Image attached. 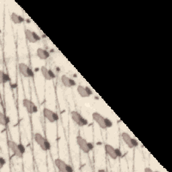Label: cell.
<instances>
[{
	"label": "cell",
	"mask_w": 172,
	"mask_h": 172,
	"mask_svg": "<svg viewBox=\"0 0 172 172\" xmlns=\"http://www.w3.org/2000/svg\"><path fill=\"white\" fill-rule=\"evenodd\" d=\"M34 140L43 150H49L51 149L50 143L40 133L36 132L34 135Z\"/></svg>",
	"instance_id": "1"
},
{
	"label": "cell",
	"mask_w": 172,
	"mask_h": 172,
	"mask_svg": "<svg viewBox=\"0 0 172 172\" xmlns=\"http://www.w3.org/2000/svg\"><path fill=\"white\" fill-rule=\"evenodd\" d=\"M71 117L73 121L76 123L79 126H84L87 124V120H85L78 112L73 110L71 112Z\"/></svg>",
	"instance_id": "2"
},
{
	"label": "cell",
	"mask_w": 172,
	"mask_h": 172,
	"mask_svg": "<svg viewBox=\"0 0 172 172\" xmlns=\"http://www.w3.org/2000/svg\"><path fill=\"white\" fill-rule=\"evenodd\" d=\"M43 114H44V117L46 118V120L51 123H55L59 119L57 114L53 110H51L47 108V107H44L43 109Z\"/></svg>",
	"instance_id": "3"
},
{
	"label": "cell",
	"mask_w": 172,
	"mask_h": 172,
	"mask_svg": "<svg viewBox=\"0 0 172 172\" xmlns=\"http://www.w3.org/2000/svg\"><path fill=\"white\" fill-rule=\"evenodd\" d=\"M18 68H19V71H20V74L22 75L23 77H26V78L33 77L34 74L33 72H32V69L26 63H19Z\"/></svg>",
	"instance_id": "4"
},
{
	"label": "cell",
	"mask_w": 172,
	"mask_h": 172,
	"mask_svg": "<svg viewBox=\"0 0 172 172\" xmlns=\"http://www.w3.org/2000/svg\"><path fill=\"white\" fill-rule=\"evenodd\" d=\"M76 141L79 149L82 150L84 153H89L90 152V149L89 147H88V142L85 139H83L82 137L79 136V135L77 136Z\"/></svg>",
	"instance_id": "5"
},
{
	"label": "cell",
	"mask_w": 172,
	"mask_h": 172,
	"mask_svg": "<svg viewBox=\"0 0 172 172\" xmlns=\"http://www.w3.org/2000/svg\"><path fill=\"white\" fill-rule=\"evenodd\" d=\"M22 102H23V106H24L28 112L31 114L36 113V112L38 111L37 106H36L31 100H30L27 98H25L23 100Z\"/></svg>",
	"instance_id": "6"
},
{
	"label": "cell",
	"mask_w": 172,
	"mask_h": 172,
	"mask_svg": "<svg viewBox=\"0 0 172 172\" xmlns=\"http://www.w3.org/2000/svg\"><path fill=\"white\" fill-rule=\"evenodd\" d=\"M8 147L10 150H12L13 153L14 154V155L18 158H21L22 157L23 154L21 153L20 149H19L18 144H17L16 142L13 141H8Z\"/></svg>",
	"instance_id": "7"
},
{
	"label": "cell",
	"mask_w": 172,
	"mask_h": 172,
	"mask_svg": "<svg viewBox=\"0 0 172 172\" xmlns=\"http://www.w3.org/2000/svg\"><path fill=\"white\" fill-rule=\"evenodd\" d=\"M25 36L28 41L31 43H36L40 40V37L38 34L29 29H26L25 31Z\"/></svg>",
	"instance_id": "8"
},
{
	"label": "cell",
	"mask_w": 172,
	"mask_h": 172,
	"mask_svg": "<svg viewBox=\"0 0 172 172\" xmlns=\"http://www.w3.org/2000/svg\"><path fill=\"white\" fill-rule=\"evenodd\" d=\"M92 118L95 121L98 125L102 129H106L107 127L105 123V118L103 117L100 113L94 112L92 114Z\"/></svg>",
	"instance_id": "9"
},
{
	"label": "cell",
	"mask_w": 172,
	"mask_h": 172,
	"mask_svg": "<svg viewBox=\"0 0 172 172\" xmlns=\"http://www.w3.org/2000/svg\"><path fill=\"white\" fill-rule=\"evenodd\" d=\"M105 150H106V154L111 159H112L113 160H117L118 156L117 155V153H116L115 148H114L111 145H109V144L105 145Z\"/></svg>",
	"instance_id": "10"
},
{
	"label": "cell",
	"mask_w": 172,
	"mask_h": 172,
	"mask_svg": "<svg viewBox=\"0 0 172 172\" xmlns=\"http://www.w3.org/2000/svg\"><path fill=\"white\" fill-rule=\"evenodd\" d=\"M61 82L65 87H71L76 85V83L74 80L65 75H63L61 76Z\"/></svg>",
	"instance_id": "11"
},
{
	"label": "cell",
	"mask_w": 172,
	"mask_h": 172,
	"mask_svg": "<svg viewBox=\"0 0 172 172\" xmlns=\"http://www.w3.org/2000/svg\"><path fill=\"white\" fill-rule=\"evenodd\" d=\"M55 164L58 169L61 172H67L66 170V167H67V163L64 162L63 160H62L61 159L57 158L55 160Z\"/></svg>",
	"instance_id": "12"
},
{
	"label": "cell",
	"mask_w": 172,
	"mask_h": 172,
	"mask_svg": "<svg viewBox=\"0 0 172 172\" xmlns=\"http://www.w3.org/2000/svg\"><path fill=\"white\" fill-rule=\"evenodd\" d=\"M36 55L41 60H46L50 57V54L48 51L42 48H38L36 50Z\"/></svg>",
	"instance_id": "13"
},
{
	"label": "cell",
	"mask_w": 172,
	"mask_h": 172,
	"mask_svg": "<svg viewBox=\"0 0 172 172\" xmlns=\"http://www.w3.org/2000/svg\"><path fill=\"white\" fill-rule=\"evenodd\" d=\"M122 138L128 148H130V149H132V148H134L133 147L132 143V138H131V137L128 134L127 132H122Z\"/></svg>",
	"instance_id": "14"
},
{
	"label": "cell",
	"mask_w": 172,
	"mask_h": 172,
	"mask_svg": "<svg viewBox=\"0 0 172 172\" xmlns=\"http://www.w3.org/2000/svg\"><path fill=\"white\" fill-rule=\"evenodd\" d=\"M11 20L16 24H21L23 21H24V19L23 17H21L20 15H18L16 13L13 12L11 14Z\"/></svg>",
	"instance_id": "15"
},
{
	"label": "cell",
	"mask_w": 172,
	"mask_h": 172,
	"mask_svg": "<svg viewBox=\"0 0 172 172\" xmlns=\"http://www.w3.org/2000/svg\"><path fill=\"white\" fill-rule=\"evenodd\" d=\"M77 91L78 92L79 95L80 96L81 98H87L89 97L87 94V92H86L85 87H83L82 85H78L77 88Z\"/></svg>",
	"instance_id": "16"
},
{
	"label": "cell",
	"mask_w": 172,
	"mask_h": 172,
	"mask_svg": "<svg viewBox=\"0 0 172 172\" xmlns=\"http://www.w3.org/2000/svg\"><path fill=\"white\" fill-rule=\"evenodd\" d=\"M40 71H41V74L42 75V76L44 77V78L46 79V80L50 81L51 80V77L49 75V69H47L45 66H42L41 68H40Z\"/></svg>",
	"instance_id": "17"
},
{
	"label": "cell",
	"mask_w": 172,
	"mask_h": 172,
	"mask_svg": "<svg viewBox=\"0 0 172 172\" xmlns=\"http://www.w3.org/2000/svg\"><path fill=\"white\" fill-rule=\"evenodd\" d=\"M0 79H1V83L3 84V83H5L6 82H8V81H10V77L9 75H8L7 74L4 73L3 71H1L0 72Z\"/></svg>",
	"instance_id": "18"
},
{
	"label": "cell",
	"mask_w": 172,
	"mask_h": 172,
	"mask_svg": "<svg viewBox=\"0 0 172 172\" xmlns=\"http://www.w3.org/2000/svg\"><path fill=\"white\" fill-rule=\"evenodd\" d=\"M8 118L6 117V115L3 112L0 113V122H1V125L6 126L8 123Z\"/></svg>",
	"instance_id": "19"
},
{
	"label": "cell",
	"mask_w": 172,
	"mask_h": 172,
	"mask_svg": "<svg viewBox=\"0 0 172 172\" xmlns=\"http://www.w3.org/2000/svg\"><path fill=\"white\" fill-rule=\"evenodd\" d=\"M105 123H106V126L107 128H111L113 125L112 122L111 120L108 119V118H105Z\"/></svg>",
	"instance_id": "20"
},
{
	"label": "cell",
	"mask_w": 172,
	"mask_h": 172,
	"mask_svg": "<svg viewBox=\"0 0 172 172\" xmlns=\"http://www.w3.org/2000/svg\"><path fill=\"white\" fill-rule=\"evenodd\" d=\"M18 147H19V149H20V151H21V153L22 154H24L25 153V150H26V149H25V147H24V146L22 144H18Z\"/></svg>",
	"instance_id": "21"
},
{
	"label": "cell",
	"mask_w": 172,
	"mask_h": 172,
	"mask_svg": "<svg viewBox=\"0 0 172 172\" xmlns=\"http://www.w3.org/2000/svg\"><path fill=\"white\" fill-rule=\"evenodd\" d=\"M85 87V89H86V92H87V94L88 96L92 95V94H93V92H92V89H90L89 87Z\"/></svg>",
	"instance_id": "22"
},
{
	"label": "cell",
	"mask_w": 172,
	"mask_h": 172,
	"mask_svg": "<svg viewBox=\"0 0 172 172\" xmlns=\"http://www.w3.org/2000/svg\"><path fill=\"white\" fill-rule=\"evenodd\" d=\"M132 146H133V147H137V146H138V145H139V143H138V142H137V141L136 139H132Z\"/></svg>",
	"instance_id": "23"
},
{
	"label": "cell",
	"mask_w": 172,
	"mask_h": 172,
	"mask_svg": "<svg viewBox=\"0 0 172 172\" xmlns=\"http://www.w3.org/2000/svg\"><path fill=\"white\" fill-rule=\"evenodd\" d=\"M49 75H50V77H51V79H55L56 77V75L55 74H54V72L51 69H49Z\"/></svg>",
	"instance_id": "24"
},
{
	"label": "cell",
	"mask_w": 172,
	"mask_h": 172,
	"mask_svg": "<svg viewBox=\"0 0 172 172\" xmlns=\"http://www.w3.org/2000/svg\"><path fill=\"white\" fill-rule=\"evenodd\" d=\"M66 170H67V172H72L74 171V169H73V167L71 166L70 165L67 164L66 167Z\"/></svg>",
	"instance_id": "25"
},
{
	"label": "cell",
	"mask_w": 172,
	"mask_h": 172,
	"mask_svg": "<svg viewBox=\"0 0 172 172\" xmlns=\"http://www.w3.org/2000/svg\"><path fill=\"white\" fill-rule=\"evenodd\" d=\"M5 164H6V160H4L3 157H1L0 158V165H1V167H2Z\"/></svg>",
	"instance_id": "26"
},
{
	"label": "cell",
	"mask_w": 172,
	"mask_h": 172,
	"mask_svg": "<svg viewBox=\"0 0 172 172\" xmlns=\"http://www.w3.org/2000/svg\"><path fill=\"white\" fill-rule=\"evenodd\" d=\"M115 150H116V153H117V155L118 157H122V153L120 150V149H115Z\"/></svg>",
	"instance_id": "27"
},
{
	"label": "cell",
	"mask_w": 172,
	"mask_h": 172,
	"mask_svg": "<svg viewBox=\"0 0 172 172\" xmlns=\"http://www.w3.org/2000/svg\"><path fill=\"white\" fill-rule=\"evenodd\" d=\"M88 147H89L90 150H93V149H94V145L92 143H89V142H88Z\"/></svg>",
	"instance_id": "28"
},
{
	"label": "cell",
	"mask_w": 172,
	"mask_h": 172,
	"mask_svg": "<svg viewBox=\"0 0 172 172\" xmlns=\"http://www.w3.org/2000/svg\"><path fill=\"white\" fill-rule=\"evenodd\" d=\"M144 171L145 172H153V171L152 170L150 167H146V168L144 169Z\"/></svg>",
	"instance_id": "29"
},
{
	"label": "cell",
	"mask_w": 172,
	"mask_h": 172,
	"mask_svg": "<svg viewBox=\"0 0 172 172\" xmlns=\"http://www.w3.org/2000/svg\"><path fill=\"white\" fill-rule=\"evenodd\" d=\"M98 171H105L104 169H100V170H98Z\"/></svg>",
	"instance_id": "30"
}]
</instances>
